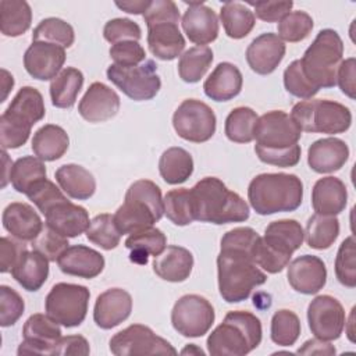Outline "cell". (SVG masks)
Wrapping results in <instances>:
<instances>
[{
    "instance_id": "6da1fadb",
    "label": "cell",
    "mask_w": 356,
    "mask_h": 356,
    "mask_svg": "<svg viewBox=\"0 0 356 356\" xmlns=\"http://www.w3.org/2000/svg\"><path fill=\"white\" fill-rule=\"evenodd\" d=\"M193 217L211 224L243 222L249 218L248 203L216 177H204L191 189Z\"/></svg>"
},
{
    "instance_id": "7a4b0ae2",
    "label": "cell",
    "mask_w": 356,
    "mask_h": 356,
    "mask_svg": "<svg viewBox=\"0 0 356 356\" xmlns=\"http://www.w3.org/2000/svg\"><path fill=\"white\" fill-rule=\"evenodd\" d=\"M248 199L260 216L295 211L302 204L303 184L295 174H259L248 186Z\"/></svg>"
},
{
    "instance_id": "3957f363",
    "label": "cell",
    "mask_w": 356,
    "mask_h": 356,
    "mask_svg": "<svg viewBox=\"0 0 356 356\" xmlns=\"http://www.w3.org/2000/svg\"><path fill=\"white\" fill-rule=\"evenodd\" d=\"M218 291L227 303L246 300L252 291L267 281V274L254 263L252 253L220 248L217 256Z\"/></svg>"
},
{
    "instance_id": "277c9868",
    "label": "cell",
    "mask_w": 356,
    "mask_h": 356,
    "mask_svg": "<svg viewBox=\"0 0 356 356\" xmlns=\"http://www.w3.org/2000/svg\"><path fill=\"white\" fill-rule=\"evenodd\" d=\"M163 214L164 200L159 185L150 179H138L128 188L124 203L114 214V221L121 235H131L152 228Z\"/></svg>"
},
{
    "instance_id": "5b68a950",
    "label": "cell",
    "mask_w": 356,
    "mask_h": 356,
    "mask_svg": "<svg viewBox=\"0 0 356 356\" xmlns=\"http://www.w3.org/2000/svg\"><path fill=\"white\" fill-rule=\"evenodd\" d=\"M261 323L250 312H228L220 325L207 338V350L213 356H243L261 342Z\"/></svg>"
},
{
    "instance_id": "8992f818",
    "label": "cell",
    "mask_w": 356,
    "mask_h": 356,
    "mask_svg": "<svg viewBox=\"0 0 356 356\" xmlns=\"http://www.w3.org/2000/svg\"><path fill=\"white\" fill-rule=\"evenodd\" d=\"M46 114L42 93L32 86H22L0 117V145L3 150L25 145L32 127Z\"/></svg>"
},
{
    "instance_id": "52a82bcc",
    "label": "cell",
    "mask_w": 356,
    "mask_h": 356,
    "mask_svg": "<svg viewBox=\"0 0 356 356\" xmlns=\"http://www.w3.org/2000/svg\"><path fill=\"white\" fill-rule=\"evenodd\" d=\"M147 26V46L153 56L171 61L181 56L185 39L179 31V11L172 0H153L143 14Z\"/></svg>"
},
{
    "instance_id": "ba28073f",
    "label": "cell",
    "mask_w": 356,
    "mask_h": 356,
    "mask_svg": "<svg viewBox=\"0 0 356 356\" xmlns=\"http://www.w3.org/2000/svg\"><path fill=\"white\" fill-rule=\"evenodd\" d=\"M305 239L302 225L296 220H277L264 229V236L256 246L253 260L266 273H281L289 263L292 253Z\"/></svg>"
},
{
    "instance_id": "9c48e42d",
    "label": "cell",
    "mask_w": 356,
    "mask_h": 356,
    "mask_svg": "<svg viewBox=\"0 0 356 356\" xmlns=\"http://www.w3.org/2000/svg\"><path fill=\"white\" fill-rule=\"evenodd\" d=\"M343 42L337 31L321 29L313 43L299 60L302 71L309 82L317 88H334L337 72L342 63Z\"/></svg>"
},
{
    "instance_id": "30bf717a",
    "label": "cell",
    "mask_w": 356,
    "mask_h": 356,
    "mask_svg": "<svg viewBox=\"0 0 356 356\" xmlns=\"http://www.w3.org/2000/svg\"><path fill=\"white\" fill-rule=\"evenodd\" d=\"M289 115L302 132L335 135L348 131L352 125L350 110L328 99L302 100L292 107Z\"/></svg>"
},
{
    "instance_id": "8fae6325",
    "label": "cell",
    "mask_w": 356,
    "mask_h": 356,
    "mask_svg": "<svg viewBox=\"0 0 356 356\" xmlns=\"http://www.w3.org/2000/svg\"><path fill=\"white\" fill-rule=\"evenodd\" d=\"M90 292L86 286L58 282L51 286L44 299L46 314L56 323L72 328L83 323L88 312Z\"/></svg>"
},
{
    "instance_id": "7c38bea8",
    "label": "cell",
    "mask_w": 356,
    "mask_h": 356,
    "mask_svg": "<svg viewBox=\"0 0 356 356\" xmlns=\"http://www.w3.org/2000/svg\"><path fill=\"white\" fill-rule=\"evenodd\" d=\"M106 74L108 81L124 95L136 102L153 99L161 88V79L157 75V64L153 60H145L142 64L134 67L110 64Z\"/></svg>"
},
{
    "instance_id": "4fadbf2b",
    "label": "cell",
    "mask_w": 356,
    "mask_h": 356,
    "mask_svg": "<svg viewBox=\"0 0 356 356\" xmlns=\"http://www.w3.org/2000/svg\"><path fill=\"white\" fill-rule=\"evenodd\" d=\"M172 127L179 138L202 143L214 135L217 118L211 107L202 100L186 99L174 111Z\"/></svg>"
},
{
    "instance_id": "5bb4252c",
    "label": "cell",
    "mask_w": 356,
    "mask_h": 356,
    "mask_svg": "<svg viewBox=\"0 0 356 356\" xmlns=\"http://www.w3.org/2000/svg\"><path fill=\"white\" fill-rule=\"evenodd\" d=\"M216 318L211 303L196 293L181 296L171 310L174 330L186 338H199L207 334Z\"/></svg>"
},
{
    "instance_id": "9a60e30c",
    "label": "cell",
    "mask_w": 356,
    "mask_h": 356,
    "mask_svg": "<svg viewBox=\"0 0 356 356\" xmlns=\"http://www.w3.org/2000/svg\"><path fill=\"white\" fill-rule=\"evenodd\" d=\"M110 350L115 356L178 353L167 339L156 335L152 328L143 324H132L114 334L110 339Z\"/></svg>"
},
{
    "instance_id": "2e32d148",
    "label": "cell",
    "mask_w": 356,
    "mask_h": 356,
    "mask_svg": "<svg viewBox=\"0 0 356 356\" xmlns=\"http://www.w3.org/2000/svg\"><path fill=\"white\" fill-rule=\"evenodd\" d=\"M256 145L267 149H285L299 142L302 131L282 110H271L257 118L253 131Z\"/></svg>"
},
{
    "instance_id": "e0dca14e",
    "label": "cell",
    "mask_w": 356,
    "mask_h": 356,
    "mask_svg": "<svg viewBox=\"0 0 356 356\" xmlns=\"http://www.w3.org/2000/svg\"><path fill=\"white\" fill-rule=\"evenodd\" d=\"M307 323L316 338L334 341L345 328L346 314L338 299L331 295H318L309 303Z\"/></svg>"
},
{
    "instance_id": "ac0fdd59",
    "label": "cell",
    "mask_w": 356,
    "mask_h": 356,
    "mask_svg": "<svg viewBox=\"0 0 356 356\" xmlns=\"http://www.w3.org/2000/svg\"><path fill=\"white\" fill-rule=\"evenodd\" d=\"M24 341L17 353L21 355H51V349L61 338L58 323L47 314L36 313L28 317L22 327Z\"/></svg>"
},
{
    "instance_id": "d6986e66",
    "label": "cell",
    "mask_w": 356,
    "mask_h": 356,
    "mask_svg": "<svg viewBox=\"0 0 356 356\" xmlns=\"http://www.w3.org/2000/svg\"><path fill=\"white\" fill-rule=\"evenodd\" d=\"M65 63V49L47 43L32 42L24 54L26 72L39 81H50L58 75Z\"/></svg>"
},
{
    "instance_id": "ffe728a7",
    "label": "cell",
    "mask_w": 356,
    "mask_h": 356,
    "mask_svg": "<svg viewBox=\"0 0 356 356\" xmlns=\"http://www.w3.org/2000/svg\"><path fill=\"white\" fill-rule=\"evenodd\" d=\"M120 96L103 82H93L78 104L79 115L88 122H104L117 115Z\"/></svg>"
},
{
    "instance_id": "44dd1931",
    "label": "cell",
    "mask_w": 356,
    "mask_h": 356,
    "mask_svg": "<svg viewBox=\"0 0 356 356\" xmlns=\"http://www.w3.org/2000/svg\"><path fill=\"white\" fill-rule=\"evenodd\" d=\"M289 285L299 293L314 295L327 282L324 261L313 254H303L288 263L286 271Z\"/></svg>"
},
{
    "instance_id": "7402d4cb",
    "label": "cell",
    "mask_w": 356,
    "mask_h": 356,
    "mask_svg": "<svg viewBox=\"0 0 356 356\" xmlns=\"http://www.w3.org/2000/svg\"><path fill=\"white\" fill-rule=\"evenodd\" d=\"M285 50V43L277 33L266 32L250 42L246 49V61L253 72L268 75L277 70Z\"/></svg>"
},
{
    "instance_id": "603a6c76",
    "label": "cell",
    "mask_w": 356,
    "mask_h": 356,
    "mask_svg": "<svg viewBox=\"0 0 356 356\" xmlns=\"http://www.w3.org/2000/svg\"><path fill=\"white\" fill-rule=\"evenodd\" d=\"M132 312V298L122 288H110L102 292L93 307V320L97 327L111 330L125 321Z\"/></svg>"
},
{
    "instance_id": "cb8c5ba5",
    "label": "cell",
    "mask_w": 356,
    "mask_h": 356,
    "mask_svg": "<svg viewBox=\"0 0 356 356\" xmlns=\"http://www.w3.org/2000/svg\"><path fill=\"white\" fill-rule=\"evenodd\" d=\"M189 7L182 15V29L188 39L199 46H206L214 42L218 36V18L213 8L203 1L188 3Z\"/></svg>"
},
{
    "instance_id": "d4e9b609",
    "label": "cell",
    "mask_w": 356,
    "mask_h": 356,
    "mask_svg": "<svg viewBox=\"0 0 356 356\" xmlns=\"http://www.w3.org/2000/svg\"><path fill=\"white\" fill-rule=\"evenodd\" d=\"M46 225L65 238H75L86 232L90 220L85 207L72 203L67 197L57 202L46 213Z\"/></svg>"
},
{
    "instance_id": "484cf974",
    "label": "cell",
    "mask_w": 356,
    "mask_h": 356,
    "mask_svg": "<svg viewBox=\"0 0 356 356\" xmlns=\"http://www.w3.org/2000/svg\"><path fill=\"white\" fill-rule=\"evenodd\" d=\"M58 268L67 274L85 280L97 277L104 268V257L85 245L68 246L57 260Z\"/></svg>"
},
{
    "instance_id": "4316f807",
    "label": "cell",
    "mask_w": 356,
    "mask_h": 356,
    "mask_svg": "<svg viewBox=\"0 0 356 356\" xmlns=\"http://www.w3.org/2000/svg\"><path fill=\"white\" fill-rule=\"evenodd\" d=\"M349 159V147L339 138H323L313 142L307 150V164L318 174L341 170Z\"/></svg>"
},
{
    "instance_id": "83f0119b",
    "label": "cell",
    "mask_w": 356,
    "mask_h": 356,
    "mask_svg": "<svg viewBox=\"0 0 356 356\" xmlns=\"http://www.w3.org/2000/svg\"><path fill=\"white\" fill-rule=\"evenodd\" d=\"M4 229L15 239L24 242H32L43 228L42 218L35 209L22 202H13L4 210L1 216Z\"/></svg>"
},
{
    "instance_id": "f1b7e54d",
    "label": "cell",
    "mask_w": 356,
    "mask_h": 356,
    "mask_svg": "<svg viewBox=\"0 0 356 356\" xmlns=\"http://www.w3.org/2000/svg\"><path fill=\"white\" fill-rule=\"evenodd\" d=\"M348 203L345 184L337 177H324L316 181L312 189V206L316 214L337 216Z\"/></svg>"
},
{
    "instance_id": "f546056e",
    "label": "cell",
    "mask_w": 356,
    "mask_h": 356,
    "mask_svg": "<svg viewBox=\"0 0 356 356\" xmlns=\"http://www.w3.org/2000/svg\"><path fill=\"white\" fill-rule=\"evenodd\" d=\"M243 78L239 68L231 63H220L203 83L207 97L214 102H228L242 90Z\"/></svg>"
},
{
    "instance_id": "4dcf8cb0",
    "label": "cell",
    "mask_w": 356,
    "mask_h": 356,
    "mask_svg": "<svg viewBox=\"0 0 356 356\" xmlns=\"http://www.w3.org/2000/svg\"><path fill=\"white\" fill-rule=\"evenodd\" d=\"M193 268L192 253L182 246L170 245L154 257L153 271L168 282H182L189 278Z\"/></svg>"
},
{
    "instance_id": "1f68e13d",
    "label": "cell",
    "mask_w": 356,
    "mask_h": 356,
    "mask_svg": "<svg viewBox=\"0 0 356 356\" xmlns=\"http://www.w3.org/2000/svg\"><path fill=\"white\" fill-rule=\"evenodd\" d=\"M10 273L24 289L36 292L49 277V260L36 250H25Z\"/></svg>"
},
{
    "instance_id": "d6a6232c",
    "label": "cell",
    "mask_w": 356,
    "mask_h": 356,
    "mask_svg": "<svg viewBox=\"0 0 356 356\" xmlns=\"http://www.w3.org/2000/svg\"><path fill=\"white\" fill-rule=\"evenodd\" d=\"M61 191L76 200H86L96 192V179L89 170L78 164H64L54 174Z\"/></svg>"
},
{
    "instance_id": "836d02e7",
    "label": "cell",
    "mask_w": 356,
    "mask_h": 356,
    "mask_svg": "<svg viewBox=\"0 0 356 356\" xmlns=\"http://www.w3.org/2000/svg\"><path fill=\"white\" fill-rule=\"evenodd\" d=\"M68 134L60 125L54 124L40 127L32 138V150L35 156L43 161H54L61 159L68 150Z\"/></svg>"
},
{
    "instance_id": "e575fe53",
    "label": "cell",
    "mask_w": 356,
    "mask_h": 356,
    "mask_svg": "<svg viewBox=\"0 0 356 356\" xmlns=\"http://www.w3.org/2000/svg\"><path fill=\"white\" fill-rule=\"evenodd\" d=\"M83 86V74L74 67L63 68L50 82L51 104L57 108H70L75 104Z\"/></svg>"
},
{
    "instance_id": "d590c367",
    "label": "cell",
    "mask_w": 356,
    "mask_h": 356,
    "mask_svg": "<svg viewBox=\"0 0 356 356\" xmlns=\"http://www.w3.org/2000/svg\"><path fill=\"white\" fill-rule=\"evenodd\" d=\"M167 245V236L159 228H147L131 234L125 239V248L131 250L129 260L138 264H147L149 256H159Z\"/></svg>"
},
{
    "instance_id": "8d00e7d4",
    "label": "cell",
    "mask_w": 356,
    "mask_h": 356,
    "mask_svg": "<svg viewBox=\"0 0 356 356\" xmlns=\"http://www.w3.org/2000/svg\"><path fill=\"white\" fill-rule=\"evenodd\" d=\"M161 178L170 185L185 182L193 172V159L189 152L174 146L163 152L159 160Z\"/></svg>"
},
{
    "instance_id": "74e56055",
    "label": "cell",
    "mask_w": 356,
    "mask_h": 356,
    "mask_svg": "<svg viewBox=\"0 0 356 356\" xmlns=\"http://www.w3.org/2000/svg\"><path fill=\"white\" fill-rule=\"evenodd\" d=\"M32 22L31 6L24 0L0 1V29L4 36L17 38L24 35Z\"/></svg>"
},
{
    "instance_id": "f35d334b",
    "label": "cell",
    "mask_w": 356,
    "mask_h": 356,
    "mask_svg": "<svg viewBox=\"0 0 356 356\" xmlns=\"http://www.w3.org/2000/svg\"><path fill=\"white\" fill-rule=\"evenodd\" d=\"M8 179L17 192L26 195L38 182L46 179L43 160L35 156L19 157L11 164Z\"/></svg>"
},
{
    "instance_id": "ab89813d",
    "label": "cell",
    "mask_w": 356,
    "mask_h": 356,
    "mask_svg": "<svg viewBox=\"0 0 356 356\" xmlns=\"http://www.w3.org/2000/svg\"><path fill=\"white\" fill-rule=\"evenodd\" d=\"M220 21L227 36L242 39L250 33L256 24L253 11L238 1H225L220 10Z\"/></svg>"
},
{
    "instance_id": "60d3db41",
    "label": "cell",
    "mask_w": 356,
    "mask_h": 356,
    "mask_svg": "<svg viewBox=\"0 0 356 356\" xmlns=\"http://www.w3.org/2000/svg\"><path fill=\"white\" fill-rule=\"evenodd\" d=\"M213 61V50L209 46H195L179 56L178 74L186 83L199 82Z\"/></svg>"
},
{
    "instance_id": "b9f144b4",
    "label": "cell",
    "mask_w": 356,
    "mask_h": 356,
    "mask_svg": "<svg viewBox=\"0 0 356 356\" xmlns=\"http://www.w3.org/2000/svg\"><path fill=\"white\" fill-rule=\"evenodd\" d=\"M339 235V220L335 216L313 214L306 222L305 238L310 248L328 249Z\"/></svg>"
},
{
    "instance_id": "7bdbcfd3",
    "label": "cell",
    "mask_w": 356,
    "mask_h": 356,
    "mask_svg": "<svg viewBox=\"0 0 356 356\" xmlns=\"http://www.w3.org/2000/svg\"><path fill=\"white\" fill-rule=\"evenodd\" d=\"M257 114L250 107H236L225 118V136L235 143H249L254 139L253 131L257 121Z\"/></svg>"
},
{
    "instance_id": "ee69618b",
    "label": "cell",
    "mask_w": 356,
    "mask_h": 356,
    "mask_svg": "<svg viewBox=\"0 0 356 356\" xmlns=\"http://www.w3.org/2000/svg\"><path fill=\"white\" fill-rule=\"evenodd\" d=\"M74 40V28L64 19L56 17L42 19L32 32V42H47L64 49L72 46Z\"/></svg>"
},
{
    "instance_id": "f6af8a7d",
    "label": "cell",
    "mask_w": 356,
    "mask_h": 356,
    "mask_svg": "<svg viewBox=\"0 0 356 356\" xmlns=\"http://www.w3.org/2000/svg\"><path fill=\"white\" fill-rule=\"evenodd\" d=\"M163 200H164V214L172 224L184 227L195 221L191 189H186V188L171 189L165 193Z\"/></svg>"
},
{
    "instance_id": "bcb514c9",
    "label": "cell",
    "mask_w": 356,
    "mask_h": 356,
    "mask_svg": "<svg viewBox=\"0 0 356 356\" xmlns=\"http://www.w3.org/2000/svg\"><path fill=\"white\" fill-rule=\"evenodd\" d=\"M86 238L89 242L100 246L104 250H111L120 245L121 232L118 231L114 214L102 213L90 220L86 229Z\"/></svg>"
},
{
    "instance_id": "7dc6e473",
    "label": "cell",
    "mask_w": 356,
    "mask_h": 356,
    "mask_svg": "<svg viewBox=\"0 0 356 356\" xmlns=\"http://www.w3.org/2000/svg\"><path fill=\"white\" fill-rule=\"evenodd\" d=\"M271 341L280 346L293 345L300 335V320L298 314L288 309H280L273 314Z\"/></svg>"
},
{
    "instance_id": "c3c4849f",
    "label": "cell",
    "mask_w": 356,
    "mask_h": 356,
    "mask_svg": "<svg viewBox=\"0 0 356 356\" xmlns=\"http://www.w3.org/2000/svg\"><path fill=\"white\" fill-rule=\"evenodd\" d=\"M314 26L313 18L306 11H291L278 22V36L284 42L296 43L305 40Z\"/></svg>"
},
{
    "instance_id": "681fc988",
    "label": "cell",
    "mask_w": 356,
    "mask_h": 356,
    "mask_svg": "<svg viewBox=\"0 0 356 356\" xmlns=\"http://www.w3.org/2000/svg\"><path fill=\"white\" fill-rule=\"evenodd\" d=\"M356 250H355V238L348 236L338 249L335 257V275L337 280L348 288L356 286Z\"/></svg>"
},
{
    "instance_id": "f907efd6",
    "label": "cell",
    "mask_w": 356,
    "mask_h": 356,
    "mask_svg": "<svg viewBox=\"0 0 356 356\" xmlns=\"http://www.w3.org/2000/svg\"><path fill=\"white\" fill-rule=\"evenodd\" d=\"M68 248V238L60 235L46 224L39 235L32 241V249L43 254L49 261H57L61 253Z\"/></svg>"
},
{
    "instance_id": "816d5d0a",
    "label": "cell",
    "mask_w": 356,
    "mask_h": 356,
    "mask_svg": "<svg viewBox=\"0 0 356 356\" xmlns=\"http://www.w3.org/2000/svg\"><path fill=\"white\" fill-rule=\"evenodd\" d=\"M284 86L288 93H291L295 97L299 99H312L314 95H317L318 89L314 88L309 79L305 76L300 61L295 60L292 61L284 71Z\"/></svg>"
},
{
    "instance_id": "f5cc1de1",
    "label": "cell",
    "mask_w": 356,
    "mask_h": 356,
    "mask_svg": "<svg viewBox=\"0 0 356 356\" xmlns=\"http://www.w3.org/2000/svg\"><path fill=\"white\" fill-rule=\"evenodd\" d=\"M25 309L24 299L21 295L7 286L1 285L0 286V324L1 327H10L14 325L19 317L22 316Z\"/></svg>"
},
{
    "instance_id": "db71d44e",
    "label": "cell",
    "mask_w": 356,
    "mask_h": 356,
    "mask_svg": "<svg viewBox=\"0 0 356 356\" xmlns=\"http://www.w3.org/2000/svg\"><path fill=\"white\" fill-rule=\"evenodd\" d=\"M103 36L111 44L124 40L139 42L142 38L140 26L129 18H114L106 22L103 28Z\"/></svg>"
},
{
    "instance_id": "11a10c76",
    "label": "cell",
    "mask_w": 356,
    "mask_h": 356,
    "mask_svg": "<svg viewBox=\"0 0 356 356\" xmlns=\"http://www.w3.org/2000/svg\"><path fill=\"white\" fill-rule=\"evenodd\" d=\"M254 152L260 161L270 165L286 168V167H293L299 163L302 150H300V146L296 143L285 149H267V147L254 145Z\"/></svg>"
},
{
    "instance_id": "9f6ffc18",
    "label": "cell",
    "mask_w": 356,
    "mask_h": 356,
    "mask_svg": "<svg viewBox=\"0 0 356 356\" xmlns=\"http://www.w3.org/2000/svg\"><path fill=\"white\" fill-rule=\"evenodd\" d=\"M28 199L39 209L42 214H44L51 206L57 202L65 199L67 196L61 192V188L56 186L54 182L49 181L47 178L38 182L28 193Z\"/></svg>"
},
{
    "instance_id": "6f0895ef",
    "label": "cell",
    "mask_w": 356,
    "mask_h": 356,
    "mask_svg": "<svg viewBox=\"0 0 356 356\" xmlns=\"http://www.w3.org/2000/svg\"><path fill=\"white\" fill-rule=\"evenodd\" d=\"M114 64L121 67L139 65L146 60V51L139 42L124 40L113 44L108 50Z\"/></svg>"
},
{
    "instance_id": "680465c9",
    "label": "cell",
    "mask_w": 356,
    "mask_h": 356,
    "mask_svg": "<svg viewBox=\"0 0 356 356\" xmlns=\"http://www.w3.org/2000/svg\"><path fill=\"white\" fill-rule=\"evenodd\" d=\"M253 8L256 17L266 22H280L286 14L291 13L293 7V1L285 0V1H256L249 3Z\"/></svg>"
},
{
    "instance_id": "91938a15",
    "label": "cell",
    "mask_w": 356,
    "mask_h": 356,
    "mask_svg": "<svg viewBox=\"0 0 356 356\" xmlns=\"http://www.w3.org/2000/svg\"><path fill=\"white\" fill-rule=\"evenodd\" d=\"M28 250L24 241L13 239L8 236H3L0 239V252H1V261H0V271L10 273L13 267L18 263L22 253Z\"/></svg>"
},
{
    "instance_id": "94428289",
    "label": "cell",
    "mask_w": 356,
    "mask_h": 356,
    "mask_svg": "<svg viewBox=\"0 0 356 356\" xmlns=\"http://www.w3.org/2000/svg\"><path fill=\"white\" fill-rule=\"evenodd\" d=\"M337 83L341 92L349 99L356 97V60L349 57L343 60L337 72Z\"/></svg>"
},
{
    "instance_id": "6125c7cd",
    "label": "cell",
    "mask_w": 356,
    "mask_h": 356,
    "mask_svg": "<svg viewBox=\"0 0 356 356\" xmlns=\"http://www.w3.org/2000/svg\"><path fill=\"white\" fill-rule=\"evenodd\" d=\"M89 352H90L89 342L82 335L61 337L51 349V355H58V356H65V355L86 356L89 355Z\"/></svg>"
},
{
    "instance_id": "be15d7a7",
    "label": "cell",
    "mask_w": 356,
    "mask_h": 356,
    "mask_svg": "<svg viewBox=\"0 0 356 356\" xmlns=\"http://www.w3.org/2000/svg\"><path fill=\"white\" fill-rule=\"evenodd\" d=\"M299 355H335L337 350L330 341H323L318 338L306 341L302 348L298 349Z\"/></svg>"
},
{
    "instance_id": "e7e4bbea",
    "label": "cell",
    "mask_w": 356,
    "mask_h": 356,
    "mask_svg": "<svg viewBox=\"0 0 356 356\" xmlns=\"http://www.w3.org/2000/svg\"><path fill=\"white\" fill-rule=\"evenodd\" d=\"M150 0H128V1H115V6L128 13V14H145L150 6Z\"/></svg>"
},
{
    "instance_id": "03108f58",
    "label": "cell",
    "mask_w": 356,
    "mask_h": 356,
    "mask_svg": "<svg viewBox=\"0 0 356 356\" xmlns=\"http://www.w3.org/2000/svg\"><path fill=\"white\" fill-rule=\"evenodd\" d=\"M1 74H3V89H4L3 102H4V99L7 97L8 90L13 89V86H14V78H13V75H10L6 70H1Z\"/></svg>"
},
{
    "instance_id": "003e7915",
    "label": "cell",
    "mask_w": 356,
    "mask_h": 356,
    "mask_svg": "<svg viewBox=\"0 0 356 356\" xmlns=\"http://www.w3.org/2000/svg\"><path fill=\"white\" fill-rule=\"evenodd\" d=\"M181 355H204V352L197 345L189 343L181 350Z\"/></svg>"
}]
</instances>
